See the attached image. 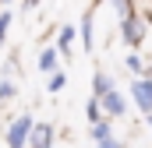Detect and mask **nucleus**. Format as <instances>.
<instances>
[{"mask_svg":"<svg viewBox=\"0 0 152 148\" xmlns=\"http://www.w3.org/2000/svg\"><path fill=\"white\" fill-rule=\"evenodd\" d=\"M28 131H32V116H18L7 131V148H21L28 141Z\"/></svg>","mask_w":152,"mask_h":148,"instance_id":"f257e3e1","label":"nucleus"},{"mask_svg":"<svg viewBox=\"0 0 152 148\" xmlns=\"http://www.w3.org/2000/svg\"><path fill=\"white\" fill-rule=\"evenodd\" d=\"M28 145H32V148H50V145H53V127H50V123L32 127V131H28Z\"/></svg>","mask_w":152,"mask_h":148,"instance_id":"f03ea898","label":"nucleus"},{"mask_svg":"<svg viewBox=\"0 0 152 148\" xmlns=\"http://www.w3.org/2000/svg\"><path fill=\"white\" fill-rule=\"evenodd\" d=\"M99 110L110 113V116H120V113L127 110V106H124V95H120V92H106V95H99Z\"/></svg>","mask_w":152,"mask_h":148,"instance_id":"7ed1b4c3","label":"nucleus"},{"mask_svg":"<svg viewBox=\"0 0 152 148\" xmlns=\"http://www.w3.org/2000/svg\"><path fill=\"white\" fill-rule=\"evenodd\" d=\"M131 92H134L138 106L149 113V110H152V81H134V85H131Z\"/></svg>","mask_w":152,"mask_h":148,"instance_id":"20e7f679","label":"nucleus"},{"mask_svg":"<svg viewBox=\"0 0 152 148\" xmlns=\"http://www.w3.org/2000/svg\"><path fill=\"white\" fill-rule=\"evenodd\" d=\"M142 32H145V28H142V21H138V18H124V39H127L131 46H138V42H142Z\"/></svg>","mask_w":152,"mask_h":148,"instance_id":"39448f33","label":"nucleus"},{"mask_svg":"<svg viewBox=\"0 0 152 148\" xmlns=\"http://www.w3.org/2000/svg\"><path fill=\"white\" fill-rule=\"evenodd\" d=\"M106 92H113V81H110L106 74H96V78H92V95L99 99V95H106Z\"/></svg>","mask_w":152,"mask_h":148,"instance_id":"423d86ee","label":"nucleus"},{"mask_svg":"<svg viewBox=\"0 0 152 148\" xmlns=\"http://www.w3.org/2000/svg\"><path fill=\"white\" fill-rule=\"evenodd\" d=\"M57 53H60V49H46V53L39 57V67H42V71H53V67H57Z\"/></svg>","mask_w":152,"mask_h":148,"instance_id":"0eeeda50","label":"nucleus"},{"mask_svg":"<svg viewBox=\"0 0 152 148\" xmlns=\"http://www.w3.org/2000/svg\"><path fill=\"white\" fill-rule=\"evenodd\" d=\"M92 138H96V145H99V141H106V138H110V123H106V120L92 123Z\"/></svg>","mask_w":152,"mask_h":148,"instance_id":"6e6552de","label":"nucleus"},{"mask_svg":"<svg viewBox=\"0 0 152 148\" xmlns=\"http://www.w3.org/2000/svg\"><path fill=\"white\" fill-rule=\"evenodd\" d=\"M99 120H103V110H99V99L92 95L88 99V123H99Z\"/></svg>","mask_w":152,"mask_h":148,"instance_id":"1a4fd4ad","label":"nucleus"},{"mask_svg":"<svg viewBox=\"0 0 152 148\" xmlns=\"http://www.w3.org/2000/svg\"><path fill=\"white\" fill-rule=\"evenodd\" d=\"M71 39H75V25L60 28V49H71Z\"/></svg>","mask_w":152,"mask_h":148,"instance_id":"9d476101","label":"nucleus"},{"mask_svg":"<svg viewBox=\"0 0 152 148\" xmlns=\"http://www.w3.org/2000/svg\"><path fill=\"white\" fill-rule=\"evenodd\" d=\"M81 39H85V46H92V18L81 21Z\"/></svg>","mask_w":152,"mask_h":148,"instance_id":"9b49d317","label":"nucleus"},{"mask_svg":"<svg viewBox=\"0 0 152 148\" xmlns=\"http://www.w3.org/2000/svg\"><path fill=\"white\" fill-rule=\"evenodd\" d=\"M64 85H67V78H64V74H53V78H50V92H60Z\"/></svg>","mask_w":152,"mask_h":148,"instance_id":"f8f14e48","label":"nucleus"},{"mask_svg":"<svg viewBox=\"0 0 152 148\" xmlns=\"http://www.w3.org/2000/svg\"><path fill=\"white\" fill-rule=\"evenodd\" d=\"M7 25H11V14L0 11V42H4V36H7Z\"/></svg>","mask_w":152,"mask_h":148,"instance_id":"ddd939ff","label":"nucleus"},{"mask_svg":"<svg viewBox=\"0 0 152 148\" xmlns=\"http://www.w3.org/2000/svg\"><path fill=\"white\" fill-rule=\"evenodd\" d=\"M14 95V85L11 81H0V99H11Z\"/></svg>","mask_w":152,"mask_h":148,"instance_id":"4468645a","label":"nucleus"},{"mask_svg":"<svg viewBox=\"0 0 152 148\" xmlns=\"http://www.w3.org/2000/svg\"><path fill=\"white\" fill-rule=\"evenodd\" d=\"M99 148H120V145H117L113 138H106V141H99Z\"/></svg>","mask_w":152,"mask_h":148,"instance_id":"2eb2a0df","label":"nucleus"},{"mask_svg":"<svg viewBox=\"0 0 152 148\" xmlns=\"http://www.w3.org/2000/svg\"><path fill=\"white\" fill-rule=\"evenodd\" d=\"M149 21H152V11H149Z\"/></svg>","mask_w":152,"mask_h":148,"instance_id":"dca6fc26","label":"nucleus"},{"mask_svg":"<svg viewBox=\"0 0 152 148\" xmlns=\"http://www.w3.org/2000/svg\"><path fill=\"white\" fill-rule=\"evenodd\" d=\"M149 123H152V120H149Z\"/></svg>","mask_w":152,"mask_h":148,"instance_id":"f3484780","label":"nucleus"}]
</instances>
